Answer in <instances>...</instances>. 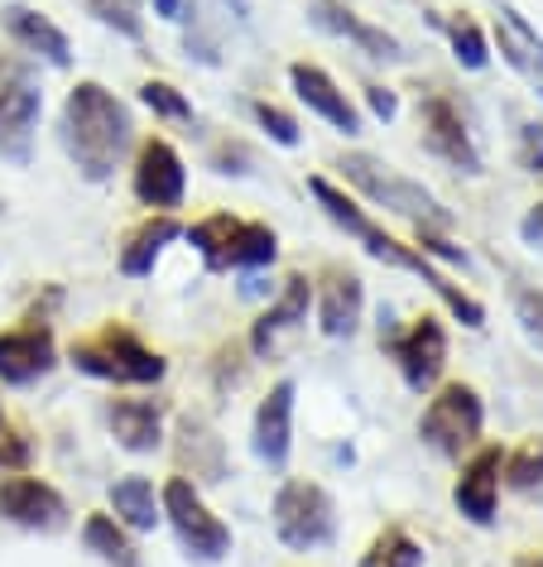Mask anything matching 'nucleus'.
I'll return each instance as SVG.
<instances>
[{
  "mask_svg": "<svg viewBox=\"0 0 543 567\" xmlns=\"http://www.w3.org/2000/svg\"><path fill=\"white\" fill-rule=\"evenodd\" d=\"M380 351L395 361L399 380L413 394H433L448 380V361H452V342L438 313H419L409 328H399L390 337H380Z\"/></svg>",
  "mask_w": 543,
  "mask_h": 567,
  "instance_id": "6e6552de",
  "label": "nucleus"
},
{
  "mask_svg": "<svg viewBox=\"0 0 543 567\" xmlns=\"http://www.w3.org/2000/svg\"><path fill=\"white\" fill-rule=\"evenodd\" d=\"M269 519H275V538L289 553H322L337 544V501L322 481L313 476H284L275 501H269Z\"/></svg>",
  "mask_w": 543,
  "mask_h": 567,
  "instance_id": "0eeeda50",
  "label": "nucleus"
},
{
  "mask_svg": "<svg viewBox=\"0 0 543 567\" xmlns=\"http://www.w3.org/2000/svg\"><path fill=\"white\" fill-rule=\"evenodd\" d=\"M534 92H539V102H543V82H534Z\"/></svg>",
  "mask_w": 543,
  "mask_h": 567,
  "instance_id": "de8ad7c7",
  "label": "nucleus"
},
{
  "mask_svg": "<svg viewBox=\"0 0 543 567\" xmlns=\"http://www.w3.org/2000/svg\"><path fill=\"white\" fill-rule=\"evenodd\" d=\"M0 429H6V404H0Z\"/></svg>",
  "mask_w": 543,
  "mask_h": 567,
  "instance_id": "49530a36",
  "label": "nucleus"
},
{
  "mask_svg": "<svg viewBox=\"0 0 543 567\" xmlns=\"http://www.w3.org/2000/svg\"><path fill=\"white\" fill-rule=\"evenodd\" d=\"M0 519L16 524L24 534H63L73 524V505L53 481L34 472H6L0 476Z\"/></svg>",
  "mask_w": 543,
  "mask_h": 567,
  "instance_id": "ddd939ff",
  "label": "nucleus"
},
{
  "mask_svg": "<svg viewBox=\"0 0 543 567\" xmlns=\"http://www.w3.org/2000/svg\"><path fill=\"white\" fill-rule=\"evenodd\" d=\"M183 53L203 68H222L226 39L250 24V0H183Z\"/></svg>",
  "mask_w": 543,
  "mask_h": 567,
  "instance_id": "4468645a",
  "label": "nucleus"
},
{
  "mask_svg": "<svg viewBox=\"0 0 543 567\" xmlns=\"http://www.w3.org/2000/svg\"><path fill=\"white\" fill-rule=\"evenodd\" d=\"M413 250L423 255V260H442V265H452V269H471V255L467 246H457V240L448 231H413Z\"/></svg>",
  "mask_w": 543,
  "mask_h": 567,
  "instance_id": "e433bc0d",
  "label": "nucleus"
},
{
  "mask_svg": "<svg viewBox=\"0 0 543 567\" xmlns=\"http://www.w3.org/2000/svg\"><path fill=\"white\" fill-rule=\"evenodd\" d=\"M131 193L145 212H178L188 203V164L168 135H145L135 145Z\"/></svg>",
  "mask_w": 543,
  "mask_h": 567,
  "instance_id": "f8f14e48",
  "label": "nucleus"
},
{
  "mask_svg": "<svg viewBox=\"0 0 543 567\" xmlns=\"http://www.w3.org/2000/svg\"><path fill=\"white\" fill-rule=\"evenodd\" d=\"M500 486L510 491H543V437H524L520 447H505L500 462Z\"/></svg>",
  "mask_w": 543,
  "mask_h": 567,
  "instance_id": "7c9ffc66",
  "label": "nucleus"
},
{
  "mask_svg": "<svg viewBox=\"0 0 543 567\" xmlns=\"http://www.w3.org/2000/svg\"><path fill=\"white\" fill-rule=\"evenodd\" d=\"M428 24L448 39V53H452V63L462 68V73H485L491 68V34L481 30V20L477 16H467V10H457V16H438V10H423Z\"/></svg>",
  "mask_w": 543,
  "mask_h": 567,
  "instance_id": "bb28decb",
  "label": "nucleus"
},
{
  "mask_svg": "<svg viewBox=\"0 0 543 567\" xmlns=\"http://www.w3.org/2000/svg\"><path fill=\"white\" fill-rule=\"evenodd\" d=\"M289 87H294V96L304 102L313 116L318 121H327L337 135H347V140H356V135H366V111L351 102L347 92H341V82L327 73L322 63H308V59H294L289 63Z\"/></svg>",
  "mask_w": 543,
  "mask_h": 567,
  "instance_id": "aec40b11",
  "label": "nucleus"
},
{
  "mask_svg": "<svg viewBox=\"0 0 543 567\" xmlns=\"http://www.w3.org/2000/svg\"><path fill=\"white\" fill-rule=\"evenodd\" d=\"M135 96H140V106H145L154 121L193 125V116H197L188 96H183V92L174 87V82H164V78H145V82H140V92H135Z\"/></svg>",
  "mask_w": 543,
  "mask_h": 567,
  "instance_id": "473e14b6",
  "label": "nucleus"
},
{
  "mask_svg": "<svg viewBox=\"0 0 543 567\" xmlns=\"http://www.w3.org/2000/svg\"><path fill=\"white\" fill-rule=\"evenodd\" d=\"M308 193H313V203H318V212L327 221L337 226V231H347L356 246H361L370 260H380V265H390V269H399V275H413V279H423L428 289L438 293V303L448 308V313L462 322L467 332H481L485 328V303L477 299L471 289H462V284H452L442 269L433 265V260H423L419 250L409 246V240H399V236H390L385 226L370 217V212L361 207V197H351L341 183H332L327 174H308Z\"/></svg>",
  "mask_w": 543,
  "mask_h": 567,
  "instance_id": "f257e3e1",
  "label": "nucleus"
},
{
  "mask_svg": "<svg viewBox=\"0 0 543 567\" xmlns=\"http://www.w3.org/2000/svg\"><path fill=\"white\" fill-rule=\"evenodd\" d=\"M207 168L217 178H250L255 174V150L240 135H222L217 145L207 150Z\"/></svg>",
  "mask_w": 543,
  "mask_h": 567,
  "instance_id": "f704fd0d",
  "label": "nucleus"
},
{
  "mask_svg": "<svg viewBox=\"0 0 543 567\" xmlns=\"http://www.w3.org/2000/svg\"><path fill=\"white\" fill-rule=\"evenodd\" d=\"M413 111H419V145H423V154H433L438 164H448V168H457V174H467V178L485 174L477 135H471L462 106L452 102V92L428 87V92H419V106Z\"/></svg>",
  "mask_w": 543,
  "mask_h": 567,
  "instance_id": "1a4fd4ad",
  "label": "nucleus"
},
{
  "mask_svg": "<svg viewBox=\"0 0 543 567\" xmlns=\"http://www.w3.org/2000/svg\"><path fill=\"white\" fill-rule=\"evenodd\" d=\"M174 240H183L178 212H150V217H140L131 231L121 236V246H116V269H121L125 279H150L154 269H160L164 250L174 246Z\"/></svg>",
  "mask_w": 543,
  "mask_h": 567,
  "instance_id": "b1692460",
  "label": "nucleus"
},
{
  "mask_svg": "<svg viewBox=\"0 0 543 567\" xmlns=\"http://www.w3.org/2000/svg\"><path fill=\"white\" fill-rule=\"evenodd\" d=\"M236 221H240L236 212H207V217L183 226V240L197 250V260H203L207 275H226V255H232Z\"/></svg>",
  "mask_w": 543,
  "mask_h": 567,
  "instance_id": "c85d7f7f",
  "label": "nucleus"
},
{
  "mask_svg": "<svg viewBox=\"0 0 543 567\" xmlns=\"http://www.w3.org/2000/svg\"><path fill=\"white\" fill-rule=\"evenodd\" d=\"M68 365L88 380H102V385L116 390H154L168 380V357L154 351L145 337H140L131 322L111 318L88 337H73L68 342Z\"/></svg>",
  "mask_w": 543,
  "mask_h": 567,
  "instance_id": "20e7f679",
  "label": "nucleus"
},
{
  "mask_svg": "<svg viewBox=\"0 0 543 567\" xmlns=\"http://www.w3.org/2000/svg\"><path fill=\"white\" fill-rule=\"evenodd\" d=\"M423 563H428V548L419 538H413L404 524H385V529L366 544L356 567H423Z\"/></svg>",
  "mask_w": 543,
  "mask_h": 567,
  "instance_id": "c756f323",
  "label": "nucleus"
},
{
  "mask_svg": "<svg viewBox=\"0 0 543 567\" xmlns=\"http://www.w3.org/2000/svg\"><path fill=\"white\" fill-rule=\"evenodd\" d=\"M361 96H366V111H370V116H376L380 125H390V121L399 116V92L385 87V82H370Z\"/></svg>",
  "mask_w": 543,
  "mask_h": 567,
  "instance_id": "a19ab883",
  "label": "nucleus"
},
{
  "mask_svg": "<svg viewBox=\"0 0 543 567\" xmlns=\"http://www.w3.org/2000/svg\"><path fill=\"white\" fill-rule=\"evenodd\" d=\"M279 284H265V269H255V275H246V284H240V299H275Z\"/></svg>",
  "mask_w": 543,
  "mask_h": 567,
  "instance_id": "37998d69",
  "label": "nucleus"
},
{
  "mask_svg": "<svg viewBox=\"0 0 543 567\" xmlns=\"http://www.w3.org/2000/svg\"><path fill=\"white\" fill-rule=\"evenodd\" d=\"M174 457L178 472L197 481V486H222L232 476V452H226L222 429L207 414H178L174 429Z\"/></svg>",
  "mask_w": 543,
  "mask_h": 567,
  "instance_id": "412c9836",
  "label": "nucleus"
},
{
  "mask_svg": "<svg viewBox=\"0 0 543 567\" xmlns=\"http://www.w3.org/2000/svg\"><path fill=\"white\" fill-rule=\"evenodd\" d=\"M59 145L88 183H111L121 159L135 150V111L106 82L82 78L68 87L59 111Z\"/></svg>",
  "mask_w": 543,
  "mask_h": 567,
  "instance_id": "f03ea898",
  "label": "nucleus"
},
{
  "mask_svg": "<svg viewBox=\"0 0 543 567\" xmlns=\"http://www.w3.org/2000/svg\"><path fill=\"white\" fill-rule=\"evenodd\" d=\"M308 313H313V275L308 269H289V275L279 279L275 299L255 313L250 332H246L250 361H275L284 351V342L308 328Z\"/></svg>",
  "mask_w": 543,
  "mask_h": 567,
  "instance_id": "9b49d317",
  "label": "nucleus"
},
{
  "mask_svg": "<svg viewBox=\"0 0 543 567\" xmlns=\"http://www.w3.org/2000/svg\"><path fill=\"white\" fill-rule=\"evenodd\" d=\"M520 240L524 246H534V250H543V197L520 217Z\"/></svg>",
  "mask_w": 543,
  "mask_h": 567,
  "instance_id": "79ce46f5",
  "label": "nucleus"
},
{
  "mask_svg": "<svg viewBox=\"0 0 543 567\" xmlns=\"http://www.w3.org/2000/svg\"><path fill=\"white\" fill-rule=\"evenodd\" d=\"M0 30L10 34V44L20 53H30V59L59 68V73L73 68V39H68L63 24L44 16V10L24 6V0H10V6H0Z\"/></svg>",
  "mask_w": 543,
  "mask_h": 567,
  "instance_id": "5701e85b",
  "label": "nucleus"
},
{
  "mask_svg": "<svg viewBox=\"0 0 543 567\" xmlns=\"http://www.w3.org/2000/svg\"><path fill=\"white\" fill-rule=\"evenodd\" d=\"M154 6V16H160L164 24H178L183 20V0H150Z\"/></svg>",
  "mask_w": 543,
  "mask_h": 567,
  "instance_id": "c03bdc74",
  "label": "nucleus"
},
{
  "mask_svg": "<svg viewBox=\"0 0 543 567\" xmlns=\"http://www.w3.org/2000/svg\"><path fill=\"white\" fill-rule=\"evenodd\" d=\"M500 24H505V30H510V34L524 44L529 63H534V82H543V34H539L534 24H529V20L520 16V10H514V6H500Z\"/></svg>",
  "mask_w": 543,
  "mask_h": 567,
  "instance_id": "4c0bfd02",
  "label": "nucleus"
},
{
  "mask_svg": "<svg viewBox=\"0 0 543 567\" xmlns=\"http://www.w3.org/2000/svg\"><path fill=\"white\" fill-rule=\"evenodd\" d=\"M308 24L322 34H332V39H347V44L361 49L370 63H404L409 59L404 39L376 20L356 16L347 0H308Z\"/></svg>",
  "mask_w": 543,
  "mask_h": 567,
  "instance_id": "a211bd4d",
  "label": "nucleus"
},
{
  "mask_svg": "<svg viewBox=\"0 0 543 567\" xmlns=\"http://www.w3.org/2000/svg\"><path fill=\"white\" fill-rule=\"evenodd\" d=\"M39 116H44V92H39L34 78L16 73L0 82V159L30 164Z\"/></svg>",
  "mask_w": 543,
  "mask_h": 567,
  "instance_id": "4be33fe9",
  "label": "nucleus"
},
{
  "mask_svg": "<svg viewBox=\"0 0 543 567\" xmlns=\"http://www.w3.org/2000/svg\"><path fill=\"white\" fill-rule=\"evenodd\" d=\"M160 509H164V524L174 529V538H178V548H183V558H188V563L217 567V563L232 558L236 534H232V524H226L217 509L207 505V495H203L197 481H188L183 472L164 476Z\"/></svg>",
  "mask_w": 543,
  "mask_h": 567,
  "instance_id": "39448f33",
  "label": "nucleus"
},
{
  "mask_svg": "<svg viewBox=\"0 0 543 567\" xmlns=\"http://www.w3.org/2000/svg\"><path fill=\"white\" fill-rule=\"evenodd\" d=\"M246 111H250L255 131H260L269 145H279V150H298V145H304V125H298L294 111H284L279 102H265V96H255Z\"/></svg>",
  "mask_w": 543,
  "mask_h": 567,
  "instance_id": "72a5a7b5",
  "label": "nucleus"
},
{
  "mask_svg": "<svg viewBox=\"0 0 543 567\" xmlns=\"http://www.w3.org/2000/svg\"><path fill=\"white\" fill-rule=\"evenodd\" d=\"M106 509L116 515L131 534H154L164 524V509H160V486L145 476V472H125L106 486Z\"/></svg>",
  "mask_w": 543,
  "mask_h": 567,
  "instance_id": "393cba45",
  "label": "nucleus"
},
{
  "mask_svg": "<svg viewBox=\"0 0 543 567\" xmlns=\"http://www.w3.org/2000/svg\"><path fill=\"white\" fill-rule=\"evenodd\" d=\"M59 365V337H53L49 308H30L16 328L0 332V385L6 390H30L53 375Z\"/></svg>",
  "mask_w": 543,
  "mask_h": 567,
  "instance_id": "9d476101",
  "label": "nucleus"
},
{
  "mask_svg": "<svg viewBox=\"0 0 543 567\" xmlns=\"http://www.w3.org/2000/svg\"><path fill=\"white\" fill-rule=\"evenodd\" d=\"M514 164L534 178L543 174V121H520V131H514Z\"/></svg>",
  "mask_w": 543,
  "mask_h": 567,
  "instance_id": "58836bf2",
  "label": "nucleus"
},
{
  "mask_svg": "<svg viewBox=\"0 0 543 567\" xmlns=\"http://www.w3.org/2000/svg\"><path fill=\"white\" fill-rule=\"evenodd\" d=\"M111 443L131 457H154L168 437V400L160 394H111L106 400Z\"/></svg>",
  "mask_w": 543,
  "mask_h": 567,
  "instance_id": "6ab92c4d",
  "label": "nucleus"
},
{
  "mask_svg": "<svg viewBox=\"0 0 543 567\" xmlns=\"http://www.w3.org/2000/svg\"><path fill=\"white\" fill-rule=\"evenodd\" d=\"M514 567H543V553H524V558L514 563Z\"/></svg>",
  "mask_w": 543,
  "mask_h": 567,
  "instance_id": "a18cd8bd",
  "label": "nucleus"
},
{
  "mask_svg": "<svg viewBox=\"0 0 543 567\" xmlns=\"http://www.w3.org/2000/svg\"><path fill=\"white\" fill-rule=\"evenodd\" d=\"M313 318L327 342H351L366 322V279L347 265H327L313 279Z\"/></svg>",
  "mask_w": 543,
  "mask_h": 567,
  "instance_id": "f3484780",
  "label": "nucleus"
},
{
  "mask_svg": "<svg viewBox=\"0 0 543 567\" xmlns=\"http://www.w3.org/2000/svg\"><path fill=\"white\" fill-rule=\"evenodd\" d=\"M294 414H298V385L294 375H279L250 414V452L269 472H284L294 457Z\"/></svg>",
  "mask_w": 543,
  "mask_h": 567,
  "instance_id": "dca6fc26",
  "label": "nucleus"
},
{
  "mask_svg": "<svg viewBox=\"0 0 543 567\" xmlns=\"http://www.w3.org/2000/svg\"><path fill=\"white\" fill-rule=\"evenodd\" d=\"M78 538H82V548H88L102 567H145V553H140L135 534L125 529L111 509H88V515H82Z\"/></svg>",
  "mask_w": 543,
  "mask_h": 567,
  "instance_id": "a878e982",
  "label": "nucleus"
},
{
  "mask_svg": "<svg viewBox=\"0 0 543 567\" xmlns=\"http://www.w3.org/2000/svg\"><path fill=\"white\" fill-rule=\"evenodd\" d=\"M337 174H341V188H351V197H366L370 207L390 212V217L409 221L413 231H452L457 217L442 207V197L433 188H423L419 178L399 174L395 164L376 159L366 150H347L337 159Z\"/></svg>",
  "mask_w": 543,
  "mask_h": 567,
  "instance_id": "7ed1b4c3",
  "label": "nucleus"
},
{
  "mask_svg": "<svg viewBox=\"0 0 543 567\" xmlns=\"http://www.w3.org/2000/svg\"><path fill=\"white\" fill-rule=\"evenodd\" d=\"M419 443L442 462H462L485 443V400L471 380H442L419 414Z\"/></svg>",
  "mask_w": 543,
  "mask_h": 567,
  "instance_id": "423d86ee",
  "label": "nucleus"
},
{
  "mask_svg": "<svg viewBox=\"0 0 543 567\" xmlns=\"http://www.w3.org/2000/svg\"><path fill=\"white\" fill-rule=\"evenodd\" d=\"M88 16L111 30L125 44H145V16H140V0H82Z\"/></svg>",
  "mask_w": 543,
  "mask_h": 567,
  "instance_id": "2f4dec72",
  "label": "nucleus"
},
{
  "mask_svg": "<svg viewBox=\"0 0 543 567\" xmlns=\"http://www.w3.org/2000/svg\"><path fill=\"white\" fill-rule=\"evenodd\" d=\"M500 462H505V447L500 443H481L477 452H467L457 462L452 505L471 529H495V519H500Z\"/></svg>",
  "mask_w": 543,
  "mask_h": 567,
  "instance_id": "2eb2a0df",
  "label": "nucleus"
},
{
  "mask_svg": "<svg viewBox=\"0 0 543 567\" xmlns=\"http://www.w3.org/2000/svg\"><path fill=\"white\" fill-rule=\"evenodd\" d=\"M510 303H514V322H520L524 342L543 357V289L539 284H514Z\"/></svg>",
  "mask_w": 543,
  "mask_h": 567,
  "instance_id": "c9c22d12",
  "label": "nucleus"
},
{
  "mask_svg": "<svg viewBox=\"0 0 543 567\" xmlns=\"http://www.w3.org/2000/svg\"><path fill=\"white\" fill-rule=\"evenodd\" d=\"M279 260V231L269 221L240 217L236 236H232V255H226V275H255V269H269Z\"/></svg>",
  "mask_w": 543,
  "mask_h": 567,
  "instance_id": "cd10ccee",
  "label": "nucleus"
},
{
  "mask_svg": "<svg viewBox=\"0 0 543 567\" xmlns=\"http://www.w3.org/2000/svg\"><path fill=\"white\" fill-rule=\"evenodd\" d=\"M246 365H250V351L236 347V342H226L217 351V361H212V385H217V390H236L240 380H246Z\"/></svg>",
  "mask_w": 543,
  "mask_h": 567,
  "instance_id": "ea45409f",
  "label": "nucleus"
}]
</instances>
